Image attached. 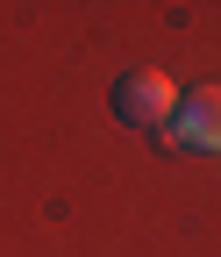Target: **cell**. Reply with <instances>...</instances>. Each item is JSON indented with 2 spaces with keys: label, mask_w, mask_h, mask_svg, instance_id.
Here are the masks:
<instances>
[{
  "label": "cell",
  "mask_w": 221,
  "mask_h": 257,
  "mask_svg": "<svg viewBox=\"0 0 221 257\" xmlns=\"http://www.w3.org/2000/svg\"><path fill=\"white\" fill-rule=\"evenodd\" d=\"M178 107V86L164 72H121L114 79V114L129 121V128H164Z\"/></svg>",
  "instance_id": "obj_1"
},
{
  "label": "cell",
  "mask_w": 221,
  "mask_h": 257,
  "mask_svg": "<svg viewBox=\"0 0 221 257\" xmlns=\"http://www.w3.org/2000/svg\"><path fill=\"white\" fill-rule=\"evenodd\" d=\"M157 136H164V143H185V150H221V93L214 86H193Z\"/></svg>",
  "instance_id": "obj_2"
}]
</instances>
